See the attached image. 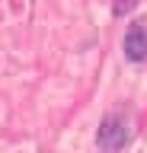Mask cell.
Here are the masks:
<instances>
[{
	"label": "cell",
	"mask_w": 147,
	"mask_h": 153,
	"mask_svg": "<svg viewBox=\"0 0 147 153\" xmlns=\"http://www.w3.org/2000/svg\"><path fill=\"white\" fill-rule=\"evenodd\" d=\"M131 140V121H128L122 112H112L102 118L99 124V134H96V143L102 153H118L125 150V143Z\"/></svg>",
	"instance_id": "1"
},
{
	"label": "cell",
	"mask_w": 147,
	"mask_h": 153,
	"mask_svg": "<svg viewBox=\"0 0 147 153\" xmlns=\"http://www.w3.org/2000/svg\"><path fill=\"white\" fill-rule=\"evenodd\" d=\"M125 57L134 61V64L147 61V29L141 26V22H134V26L125 32Z\"/></svg>",
	"instance_id": "2"
}]
</instances>
